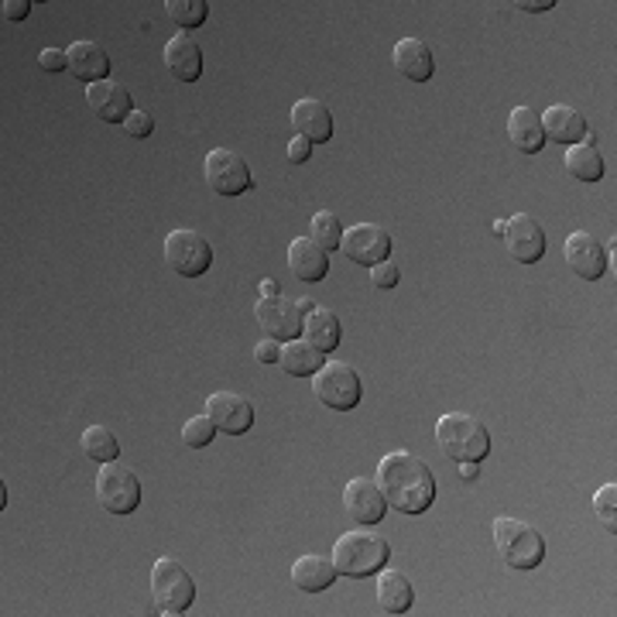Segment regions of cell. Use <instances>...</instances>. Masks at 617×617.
<instances>
[{"mask_svg":"<svg viewBox=\"0 0 617 617\" xmlns=\"http://www.w3.org/2000/svg\"><path fill=\"white\" fill-rule=\"evenodd\" d=\"M378 487L394 511L423 514L436 501V477L423 456L408 450H394L378 463Z\"/></svg>","mask_w":617,"mask_h":617,"instance_id":"obj_1","label":"cell"},{"mask_svg":"<svg viewBox=\"0 0 617 617\" xmlns=\"http://www.w3.org/2000/svg\"><path fill=\"white\" fill-rule=\"evenodd\" d=\"M330 559H333L340 577L364 580V577H375V573L384 570L388 559H391V546H388V538H381L378 532H370L364 525V529L343 532L333 542V556Z\"/></svg>","mask_w":617,"mask_h":617,"instance_id":"obj_2","label":"cell"},{"mask_svg":"<svg viewBox=\"0 0 617 617\" xmlns=\"http://www.w3.org/2000/svg\"><path fill=\"white\" fill-rule=\"evenodd\" d=\"M436 442L439 450L456 463H480L490 453V432L480 418L450 412L436 423Z\"/></svg>","mask_w":617,"mask_h":617,"instance_id":"obj_3","label":"cell"},{"mask_svg":"<svg viewBox=\"0 0 617 617\" xmlns=\"http://www.w3.org/2000/svg\"><path fill=\"white\" fill-rule=\"evenodd\" d=\"M494 546H498L505 566L511 570H535L546 559V538L538 529L518 522V518H494Z\"/></svg>","mask_w":617,"mask_h":617,"instance_id":"obj_4","label":"cell"},{"mask_svg":"<svg viewBox=\"0 0 617 617\" xmlns=\"http://www.w3.org/2000/svg\"><path fill=\"white\" fill-rule=\"evenodd\" d=\"M152 597L158 614H186L195 601V583L192 573L179 559H155L152 566Z\"/></svg>","mask_w":617,"mask_h":617,"instance_id":"obj_5","label":"cell"},{"mask_svg":"<svg viewBox=\"0 0 617 617\" xmlns=\"http://www.w3.org/2000/svg\"><path fill=\"white\" fill-rule=\"evenodd\" d=\"M312 391H316V399L323 402L327 408L351 412L364 399V381H360V375H357L351 364L333 360V364H323L312 375Z\"/></svg>","mask_w":617,"mask_h":617,"instance_id":"obj_6","label":"cell"},{"mask_svg":"<svg viewBox=\"0 0 617 617\" xmlns=\"http://www.w3.org/2000/svg\"><path fill=\"white\" fill-rule=\"evenodd\" d=\"M96 501L110 514H131L141 505V480L131 466H123L120 460L100 463L96 474Z\"/></svg>","mask_w":617,"mask_h":617,"instance_id":"obj_7","label":"cell"},{"mask_svg":"<svg viewBox=\"0 0 617 617\" xmlns=\"http://www.w3.org/2000/svg\"><path fill=\"white\" fill-rule=\"evenodd\" d=\"M165 261L168 268L182 278H200L213 264V247L203 234H195L189 227H179L165 237Z\"/></svg>","mask_w":617,"mask_h":617,"instance_id":"obj_8","label":"cell"},{"mask_svg":"<svg viewBox=\"0 0 617 617\" xmlns=\"http://www.w3.org/2000/svg\"><path fill=\"white\" fill-rule=\"evenodd\" d=\"M203 176L216 195H244L254 189L251 165L244 162V155L230 152V147H213L203 162Z\"/></svg>","mask_w":617,"mask_h":617,"instance_id":"obj_9","label":"cell"},{"mask_svg":"<svg viewBox=\"0 0 617 617\" xmlns=\"http://www.w3.org/2000/svg\"><path fill=\"white\" fill-rule=\"evenodd\" d=\"M254 319L264 330V336L288 343L295 336H302V309L299 299H288V295H261L254 306Z\"/></svg>","mask_w":617,"mask_h":617,"instance_id":"obj_10","label":"cell"},{"mask_svg":"<svg viewBox=\"0 0 617 617\" xmlns=\"http://www.w3.org/2000/svg\"><path fill=\"white\" fill-rule=\"evenodd\" d=\"M505 247L508 254L518 261V264H535L542 254H546V230L542 224L532 216V213H514L505 219Z\"/></svg>","mask_w":617,"mask_h":617,"instance_id":"obj_11","label":"cell"},{"mask_svg":"<svg viewBox=\"0 0 617 617\" xmlns=\"http://www.w3.org/2000/svg\"><path fill=\"white\" fill-rule=\"evenodd\" d=\"M391 247H394L391 234L378 224H357L351 230H343V240H340V251L354 264H367V268H375L378 261H388Z\"/></svg>","mask_w":617,"mask_h":617,"instance_id":"obj_12","label":"cell"},{"mask_svg":"<svg viewBox=\"0 0 617 617\" xmlns=\"http://www.w3.org/2000/svg\"><path fill=\"white\" fill-rule=\"evenodd\" d=\"M203 412L213 418V426L227 436H244L254 426V405L237 391H213Z\"/></svg>","mask_w":617,"mask_h":617,"instance_id":"obj_13","label":"cell"},{"mask_svg":"<svg viewBox=\"0 0 617 617\" xmlns=\"http://www.w3.org/2000/svg\"><path fill=\"white\" fill-rule=\"evenodd\" d=\"M343 508H347V514L357 525H378L388 514V498L375 480L354 477L347 487H343Z\"/></svg>","mask_w":617,"mask_h":617,"instance_id":"obj_14","label":"cell"},{"mask_svg":"<svg viewBox=\"0 0 617 617\" xmlns=\"http://www.w3.org/2000/svg\"><path fill=\"white\" fill-rule=\"evenodd\" d=\"M566 264L573 268V275H580L583 282H597L604 278V271H607V254H604V244L594 237V234H570L566 237Z\"/></svg>","mask_w":617,"mask_h":617,"instance_id":"obj_15","label":"cell"},{"mask_svg":"<svg viewBox=\"0 0 617 617\" xmlns=\"http://www.w3.org/2000/svg\"><path fill=\"white\" fill-rule=\"evenodd\" d=\"M292 128L299 138H306L309 144H327L333 138V114L323 100H316V96H302V100H295L292 107Z\"/></svg>","mask_w":617,"mask_h":617,"instance_id":"obj_16","label":"cell"},{"mask_svg":"<svg viewBox=\"0 0 617 617\" xmlns=\"http://www.w3.org/2000/svg\"><path fill=\"white\" fill-rule=\"evenodd\" d=\"M299 309H302V336L323 354L336 351L343 340V327H340L336 312L327 306H316L309 299H299Z\"/></svg>","mask_w":617,"mask_h":617,"instance_id":"obj_17","label":"cell"},{"mask_svg":"<svg viewBox=\"0 0 617 617\" xmlns=\"http://www.w3.org/2000/svg\"><path fill=\"white\" fill-rule=\"evenodd\" d=\"M288 271L299 282H323L330 275V254L312 237H295L288 244Z\"/></svg>","mask_w":617,"mask_h":617,"instance_id":"obj_18","label":"cell"},{"mask_svg":"<svg viewBox=\"0 0 617 617\" xmlns=\"http://www.w3.org/2000/svg\"><path fill=\"white\" fill-rule=\"evenodd\" d=\"M66 56H69V72L76 80H83L86 86L104 83L110 76V56H107L104 45H96V41H72L66 48Z\"/></svg>","mask_w":617,"mask_h":617,"instance_id":"obj_19","label":"cell"},{"mask_svg":"<svg viewBox=\"0 0 617 617\" xmlns=\"http://www.w3.org/2000/svg\"><path fill=\"white\" fill-rule=\"evenodd\" d=\"M86 104H90V110L100 117L104 123H123V120L134 114L131 93L123 90L120 83H110V80L86 86Z\"/></svg>","mask_w":617,"mask_h":617,"instance_id":"obj_20","label":"cell"},{"mask_svg":"<svg viewBox=\"0 0 617 617\" xmlns=\"http://www.w3.org/2000/svg\"><path fill=\"white\" fill-rule=\"evenodd\" d=\"M165 66L179 83H195L203 76V48L189 35H171L165 45Z\"/></svg>","mask_w":617,"mask_h":617,"instance_id":"obj_21","label":"cell"},{"mask_svg":"<svg viewBox=\"0 0 617 617\" xmlns=\"http://www.w3.org/2000/svg\"><path fill=\"white\" fill-rule=\"evenodd\" d=\"M391 56H394V69H399L405 80H412V83L432 80L436 59H432V48L423 38H402L399 45H394Z\"/></svg>","mask_w":617,"mask_h":617,"instance_id":"obj_22","label":"cell"},{"mask_svg":"<svg viewBox=\"0 0 617 617\" xmlns=\"http://www.w3.org/2000/svg\"><path fill=\"white\" fill-rule=\"evenodd\" d=\"M542 120V131H546V138L559 141V144H580L590 128H586V120L577 107L570 104H553L546 114H538Z\"/></svg>","mask_w":617,"mask_h":617,"instance_id":"obj_23","label":"cell"},{"mask_svg":"<svg viewBox=\"0 0 617 617\" xmlns=\"http://www.w3.org/2000/svg\"><path fill=\"white\" fill-rule=\"evenodd\" d=\"M333 580H336V566L330 556L309 553L292 562V583L295 590H302V594H319V590H327Z\"/></svg>","mask_w":617,"mask_h":617,"instance_id":"obj_24","label":"cell"},{"mask_svg":"<svg viewBox=\"0 0 617 617\" xmlns=\"http://www.w3.org/2000/svg\"><path fill=\"white\" fill-rule=\"evenodd\" d=\"M508 138L518 152L525 155H535L542 152V144H546V131H542V120L532 107H514L508 114Z\"/></svg>","mask_w":617,"mask_h":617,"instance_id":"obj_25","label":"cell"},{"mask_svg":"<svg viewBox=\"0 0 617 617\" xmlns=\"http://www.w3.org/2000/svg\"><path fill=\"white\" fill-rule=\"evenodd\" d=\"M412 604H415V590H412L408 577L402 570H388L384 566L378 573V607L384 614H405V610H412Z\"/></svg>","mask_w":617,"mask_h":617,"instance_id":"obj_26","label":"cell"},{"mask_svg":"<svg viewBox=\"0 0 617 617\" xmlns=\"http://www.w3.org/2000/svg\"><path fill=\"white\" fill-rule=\"evenodd\" d=\"M323 364H327V360H323V351L312 347L309 340H299V336H295V340L282 343L278 367L285 370V375H292V378H312Z\"/></svg>","mask_w":617,"mask_h":617,"instance_id":"obj_27","label":"cell"},{"mask_svg":"<svg viewBox=\"0 0 617 617\" xmlns=\"http://www.w3.org/2000/svg\"><path fill=\"white\" fill-rule=\"evenodd\" d=\"M562 165H566V171H570V176L580 179V182H597V179H604V155L597 152V144H594V138H590V134H586L580 144L566 147Z\"/></svg>","mask_w":617,"mask_h":617,"instance_id":"obj_28","label":"cell"},{"mask_svg":"<svg viewBox=\"0 0 617 617\" xmlns=\"http://www.w3.org/2000/svg\"><path fill=\"white\" fill-rule=\"evenodd\" d=\"M80 447H83V453H86L90 460H96V463H110V460L120 456V442H117V436H114L107 426H90V429L83 432V439H80Z\"/></svg>","mask_w":617,"mask_h":617,"instance_id":"obj_29","label":"cell"},{"mask_svg":"<svg viewBox=\"0 0 617 617\" xmlns=\"http://www.w3.org/2000/svg\"><path fill=\"white\" fill-rule=\"evenodd\" d=\"M309 237L323 247V251H333V247H340L343 240V224L340 216L333 210H319L312 213V224H309Z\"/></svg>","mask_w":617,"mask_h":617,"instance_id":"obj_30","label":"cell"},{"mask_svg":"<svg viewBox=\"0 0 617 617\" xmlns=\"http://www.w3.org/2000/svg\"><path fill=\"white\" fill-rule=\"evenodd\" d=\"M165 11L168 17L179 24V28H200V24L206 21L210 14V4L206 0H165Z\"/></svg>","mask_w":617,"mask_h":617,"instance_id":"obj_31","label":"cell"},{"mask_svg":"<svg viewBox=\"0 0 617 617\" xmlns=\"http://www.w3.org/2000/svg\"><path fill=\"white\" fill-rule=\"evenodd\" d=\"M216 432H219V429L213 426V418L203 412V415L186 418V426H182V442H186L189 450H203V447H210Z\"/></svg>","mask_w":617,"mask_h":617,"instance_id":"obj_32","label":"cell"},{"mask_svg":"<svg viewBox=\"0 0 617 617\" xmlns=\"http://www.w3.org/2000/svg\"><path fill=\"white\" fill-rule=\"evenodd\" d=\"M594 511L601 518V525L614 535L617 532V484H604L597 494H594Z\"/></svg>","mask_w":617,"mask_h":617,"instance_id":"obj_33","label":"cell"},{"mask_svg":"<svg viewBox=\"0 0 617 617\" xmlns=\"http://www.w3.org/2000/svg\"><path fill=\"white\" fill-rule=\"evenodd\" d=\"M399 264H394L391 258L388 261H378L375 268H370V285H375V288H394V285H399Z\"/></svg>","mask_w":617,"mask_h":617,"instance_id":"obj_34","label":"cell"},{"mask_svg":"<svg viewBox=\"0 0 617 617\" xmlns=\"http://www.w3.org/2000/svg\"><path fill=\"white\" fill-rule=\"evenodd\" d=\"M123 131H128L131 138H147L155 131V117L147 114V110H134L128 120H123Z\"/></svg>","mask_w":617,"mask_h":617,"instance_id":"obj_35","label":"cell"},{"mask_svg":"<svg viewBox=\"0 0 617 617\" xmlns=\"http://www.w3.org/2000/svg\"><path fill=\"white\" fill-rule=\"evenodd\" d=\"M38 66H41L45 72H62V69H69V56L62 52V48H41Z\"/></svg>","mask_w":617,"mask_h":617,"instance_id":"obj_36","label":"cell"},{"mask_svg":"<svg viewBox=\"0 0 617 617\" xmlns=\"http://www.w3.org/2000/svg\"><path fill=\"white\" fill-rule=\"evenodd\" d=\"M309 155H312V144H309L306 138L295 134V138L288 141V162H292V165H306Z\"/></svg>","mask_w":617,"mask_h":617,"instance_id":"obj_37","label":"cell"},{"mask_svg":"<svg viewBox=\"0 0 617 617\" xmlns=\"http://www.w3.org/2000/svg\"><path fill=\"white\" fill-rule=\"evenodd\" d=\"M278 354H282V343L271 340V336H264L258 347H254V357H258L261 364H278Z\"/></svg>","mask_w":617,"mask_h":617,"instance_id":"obj_38","label":"cell"},{"mask_svg":"<svg viewBox=\"0 0 617 617\" xmlns=\"http://www.w3.org/2000/svg\"><path fill=\"white\" fill-rule=\"evenodd\" d=\"M32 14V0H4V17L8 21H24Z\"/></svg>","mask_w":617,"mask_h":617,"instance_id":"obj_39","label":"cell"},{"mask_svg":"<svg viewBox=\"0 0 617 617\" xmlns=\"http://www.w3.org/2000/svg\"><path fill=\"white\" fill-rule=\"evenodd\" d=\"M518 8H522V11H532V14H538V11H549V8H556V0H532V4L525 0V4H518Z\"/></svg>","mask_w":617,"mask_h":617,"instance_id":"obj_40","label":"cell"},{"mask_svg":"<svg viewBox=\"0 0 617 617\" xmlns=\"http://www.w3.org/2000/svg\"><path fill=\"white\" fill-rule=\"evenodd\" d=\"M460 477L463 480H477V463H460Z\"/></svg>","mask_w":617,"mask_h":617,"instance_id":"obj_41","label":"cell"},{"mask_svg":"<svg viewBox=\"0 0 617 617\" xmlns=\"http://www.w3.org/2000/svg\"><path fill=\"white\" fill-rule=\"evenodd\" d=\"M261 295H282L278 282H275V278H264V282H261Z\"/></svg>","mask_w":617,"mask_h":617,"instance_id":"obj_42","label":"cell"}]
</instances>
